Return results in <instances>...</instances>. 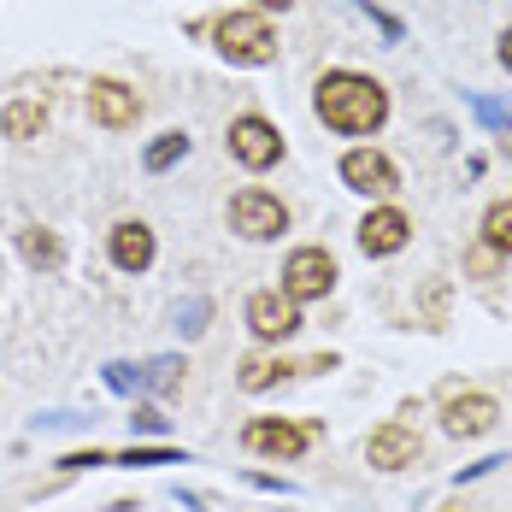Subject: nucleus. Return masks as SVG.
<instances>
[{
	"label": "nucleus",
	"mask_w": 512,
	"mask_h": 512,
	"mask_svg": "<svg viewBox=\"0 0 512 512\" xmlns=\"http://www.w3.org/2000/svg\"><path fill=\"white\" fill-rule=\"evenodd\" d=\"M142 383H148L154 395H171V389L183 383V359H177V354H159L154 365H142Z\"/></svg>",
	"instance_id": "nucleus-19"
},
{
	"label": "nucleus",
	"mask_w": 512,
	"mask_h": 512,
	"mask_svg": "<svg viewBox=\"0 0 512 512\" xmlns=\"http://www.w3.org/2000/svg\"><path fill=\"white\" fill-rule=\"evenodd\" d=\"M495 248H489V242H483V248H477V254H471V271H477V277H489V271H495Z\"/></svg>",
	"instance_id": "nucleus-26"
},
{
	"label": "nucleus",
	"mask_w": 512,
	"mask_h": 512,
	"mask_svg": "<svg viewBox=\"0 0 512 512\" xmlns=\"http://www.w3.org/2000/svg\"><path fill=\"white\" fill-rule=\"evenodd\" d=\"M442 424H448V436H489L501 424V407L489 395H454L442 407Z\"/></svg>",
	"instance_id": "nucleus-11"
},
{
	"label": "nucleus",
	"mask_w": 512,
	"mask_h": 512,
	"mask_svg": "<svg viewBox=\"0 0 512 512\" xmlns=\"http://www.w3.org/2000/svg\"><path fill=\"white\" fill-rule=\"evenodd\" d=\"M230 230L248 236V242H271V236L289 230V206L277 201V195H265V189H242L230 201Z\"/></svg>",
	"instance_id": "nucleus-3"
},
{
	"label": "nucleus",
	"mask_w": 512,
	"mask_h": 512,
	"mask_svg": "<svg viewBox=\"0 0 512 512\" xmlns=\"http://www.w3.org/2000/svg\"><path fill=\"white\" fill-rule=\"evenodd\" d=\"M89 118H95L101 130H130V124L142 118V95L124 89V83H112V77H95V83H89Z\"/></svg>",
	"instance_id": "nucleus-7"
},
{
	"label": "nucleus",
	"mask_w": 512,
	"mask_h": 512,
	"mask_svg": "<svg viewBox=\"0 0 512 512\" xmlns=\"http://www.w3.org/2000/svg\"><path fill=\"white\" fill-rule=\"evenodd\" d=\"M259 6H277V12H283V6H295V0H259Z\"/></svg>",
	"instance_id": "nucleus-28"
},
{
	"label": "nucleus",
	"mask_w": 512,
	"mask_h": 512,
	"mask_svg": "<svg viewBox=\"0 0 512 512\" xmlns=\"http://www.w3.org/2000/svg\"><path fill=\"white\" fill-rule=\"evenodd\" d=\"M342 183L359 189V195H395V189H401L395 165L377 154V148H354V154H342Z\"/></svg>",
	"instance_id": "nucleus-10"
},
{
	"label": "nucleus",
	"mask_w": 512,
	"mask_h": 512,
	"mask_svg": "<svg viewBox=\"0 0 512 512\" xmlns=\"http://www.w3.org/2000/svg\"><path fill=\"white\" fill-rule=\"evenodd\" d=\"M112 265L118 271H148L154 265V230L142 224V218H124V224H112Z\"/></svg>",
	"instance_id": "nucleus-13"
},
{
	"label": "nucleus",
	"mask_w": 512,
	"mask_h": 512,
	"mask_svg": "<svg viewBox=\"0 0 512 512\" xmlns=\"http://www.w3.org/2000/svg\"><path fill=\"white\" fill-rule=\"evenodd\" d=\"M307 424H289V418H254L248 430H242V442L254 448V454H271V460H301L307 454Z\"/></svg>",
	"instance_id": "nucleus-8"
},
{
	"label": "nucleus",
	"mask_w": 512,
	"mask_h": 512,
	"mask_svg": "<svg viewBox=\"0 0 512 512\" xmlns=\"http://www.w3.org/2000/svg\"><path fill=\"white\" fill-rule=\"evenodd\" d=\"M354 6L377 24V30H383V36H389V42H401V18H389V12H383V6H371V0H354Z\"/></svg>",
	"instance_id": "nucleus-23"
},
{
	"label": "nucleus",
	"mask_w": 512,
	"mask_h": 512,
	"mask_svg": "<svg viewBox=\"0 0 512 512\" xmlns=\"http://www.w3.org/2000/svg\"><path fill=\"white\" fill-rule=\"evenodd\" d=\"M501 65H507V71H512V30H507V36H501Z\"/></svg>",
	"instance_id": "nucleus-27"
},
{
	"label": "nucleus",
	"mask_w": 512,
	"mask_h": 512,
	"mask_svg": "<svg viewBox=\"0 0 512 512\" xmlns=\"http://www.w3.org/2000/svg\"><path fill=\"white\" fill-rule=\"evenodd\" d=\"M483 242H489L495 254H512V201H495L483 212Z\"/></svg>",
	"instance_id": "nucleus-18"
},
{
	"label": "nucleus",
	"mask_w": 512,
	"mask_h": 512,
	"mask_svg": "<svg viewBox=\"0 0 512 512\" xmlns=\"http://www.w3.org/2000/svg\"><path fill=\"white\" fill-rule=\"evenodd\" d=\"M106 389H112V395H142V389H148V383H142V365L112 359V365H106Z\"/></svg>",
	"instance_id": "nucleus-20"
},
{
	"label": "nucleus",
	"mask_w": 512,
	"mask_h": 512,
	"mask_svg": "<svg viewBox=\"0 0 512 512\" xmlns=\"http://www.w3.org/2000/svg\"><path fill=\"white\" fill-rule=\"evenodd\" d=\"M118 465H183L177 448H130V454H118Z\"/></svg>",
	"instance_id": "nucleus-21"
},
{
	"label": "nucleus",
	"mask_w": 512,
	"mask_h": 512,
	"mask_svg": "<svg viewBox=\"0 0 512 512\" xmlns=\"http://www.w3.org/2000/svg\"><path fill=\"white\" fill-rule=\"evenodd\" d=\"M336 289V259L324 248H295L283 259V295L289 301H324Z\"/></svg>",
	"instance_id": "nucleus-4"
},
{
	"label": "nucleus",
	"mask_w": 512,
	"mask_h": 512,
	"mask_svg": "<svg viewBox=\"0 0 512 512\" xmlns=\"http://www.w3.org/2000/svg\"><path fill=\"white\" fill-rule=\"evenodd\" d=\"M230 154L242 159L248 171H265V165H277V159H283V136H277V124H271V118L242 112V118L230 124Z\"/></svg>",
	"instance_id": "nucleus-5"
},
{
	"label": "nucleus",
	"mask_w": 512,
	"mask_h": 512,
	"mask_svg": "<svg viewBox=\"0 0 512 512\" xmlns=\"http://www.w3.org/2000/svg\"><path fill=\"white\" fill-rule=\"evenodd\" d=\"M365 460L377 465V471H407L418 460V436H412L407 424H383V430H371Z\"/></svg>",
	"instance_id": "nucleus-12"
},
{
	"label": "nucleus",
	"mask_w": 512,
	"mask_h": 512,
	"mask_svg": "<svg viewBox=\"0 0 512 512\" xmlns=\"http://www.w3.org/2000/svg\"><path fill=\"white\" fill-rule=\"evenodd\" d=\"M183 154H189V136H183V130H165L159 142H148L142 165H148V171H171V165H177Z\"/></svg>",
	"instance_id": "nucleus-17"
},
{
	"label": "nucleus",
	"mask_w": 512,
	"mask_h": 512,
	"mask_svg": "<svg viewBox=\"0 0 512 512\" xmlns=\"http://www.w3.org/2000/svg\"><path fill=\"white\" fill-rule=\"evenodd\" d=\"M312 106L336 136H371L389 118V89L377 77H359V71H324L312 89Z\"/></svg>",
	"instance_id": "nucleus-1"
},
{
	"label": "nucleus",
	"mask_w": 512,
	"mask_h": 512,
	"mask_svg": "<svg viewBox=\"0 0 512 512\" xmlns=\"http://www.w3.org/2000/svg\"><path fill=\"white\" fill-rule=\"evenodd\" d=\"M412 242V218L401 212V206H377V212H365L359 218V248L371 259H389V254H401Z\"/></svg>",
	"instance_id": "nucleus-6"
},
{
	"label": "nucleus",
	"mask_w": 512,
	"mask_h": 512,
	"mask_svg": "<svg viewBox=\"0 0 512 512\" xmlns=\"http://www.w3.org/2000/svg\"><path fill=\"white\" fill-rule=\"evenodd\" d=\"M130 424H136V436H165V424H171V418H165L159 407H136Z\"/></svg>",
	"instance_id": "nucleus-24"
},
{
	"label": "nucleus",
	"mask_w": 512,
	"mask_h": 512,
	"mask_svg": "<svg viewBox=\"0 0 512 512\" xmlns=\"http://www.w3.org/2000/svg\"><path fill=\"white\" fill-rule=\"evenodd\" d=\"M295 365L289 359H242V389L248 395H259V389H271V383H283Z\"/></svg>",
	"instance_id": "nucleus-16"
},
{
	"label": "nucleus",
	"mask_w": 512,
	"mask_h": 512,
	"mask_svg": "<svg viewBox=\"0 0 512 512\" xmlns=\"http://www.w3.org/2000/svg\"><path fill=\"white\" fill-rule=\"evenodd\" d=\"M42 124H48V106L42 101H12L6 112H0V136H12V142L42 136Z\"/></svg>",
	"instance_id": "nucleus-15"
},
{
	"label": "nucleus",
	"mask_w": 512,
	"mask_h": 512,
	"mask_svg": "<svg viewBox=\"0 0 512 512\" xmlns=\"http://www.w3.org/2000/svg\"><path fill=\"white\" fill-rule=\"evenodd\" d=\"M18 254L30 259L36 271H59L65 265V242L53 230H42V224H30V230H18Z\"/></svg>",
	"instance_id": "nucleus-14"
},
{
	"label": "nucleus",
	"mask_w": 512,
	"mask_h": 512,
	"mask_svg": "<svg viewBox=\"0 0 512 512\" xmlns=\"http://www.w3.org/2000/svg\"><path fill=\"white\" fill-rule=\"evenodd\" d=\"M477 106V118H483V124H501V130H512V118H507V106L501 101H471Z\"/></svg>",
	"instance_id": "nucleus-25"
},
{
	"label": "nucleus",
	"mask_w": 512,
	"mask_h": 512,
	"mask_svg": "<svg viewBox=\"0 0 512 512\" xmlns=\"http://www.w3.org/2000/svg\"><path fill=\"white\" fill-rule=\"evenodd\" d=\"M248 330H254L259 342H289L295 330H301V312L289 295H277V289H265L248 301Z\"/></svg>",
	"instance_id": "nucleus-9"
},
{
	"label": "nucleus",
	"mask_w": 512,
	"mask_h": 512,
	"mask_svg": "<svg viewBox=\"0 0 512 512\" xmlns=\"http://www.w3.org/2000/svg\"><path fill=\"white\" fill-rule=\"evenodd\" d=\"M212 36H218V53L230 65H271L277 59V30L259 12H224L212 24Z\"/></svg>",
	"instance_id": "nucleus-2"
},
{
	"label": "nucleus",
	"mask_w": 512,
	"mask_h": 512,
	"mask_svg": "<svg viewBox=\"0 0 512 512\" xmlns=\"http://www.w3.org/2000/svg\"><path fill=\"white\" fill-rule=\"evenodd\" d=\"M206 312H212V307H206L201 295H195L189 307L177 312V330H183V336H201V330H206Z\"/></svg>",
	"instance_id": "nucleus-22"
}]
</instances>
